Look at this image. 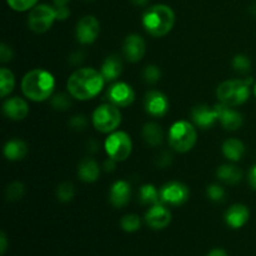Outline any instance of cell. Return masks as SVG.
Here are the masks:
<instances>
[{"label":"cell","instance_id":"cell-1","mask_svg":"<svg viewBox=\"0 0 256 256\" xmlns=\"http://www.w3.org/2000/svg\"><path fill=\"white\" fill-rule=\"evenodd\" d=\"M104 84L105 79L102 72L92 68H82L70 75L66 88L74 99L85 102L96 96L104 88Z\"/></svg>","mask_w":256,"mask_h":256},{"label":"cell","instance_id":"cell-2","mask_svg":"<svg viewBox=\"0 0 256 256\" xmlns=\"http://www.w3.org/2000/svg\"><path fill=\"white\" fill-rule=\"evenodd\" d=\"M54 89V75L44 69L30 70L22 80V94L32 102H45L52 96Z\"/></svg>","mask_w":256,"mask_h":256},{"label":"cell","instance_id":"cell-3","mask_svg":"<svg viewBox=\"0 0 256 256\" xmlns=\"http://www.w3.org/2000/svg\"><path fill=\"white\" fill-rule=\"evenodd\" d=\"M142 22L148 34L154 38H162L172 32L175 24V14L168 5H152L142 14Z\"/></svg>","mask_w":256,"mask_h":256},{"label":"cell","instance_id":"cell-4","mask_svg":"<svg viewBox=\"0 0 256 256\" xmlns=\"http://www.w3.org/2000/svg\"><path fill=\"white\" fill-rule=\"evenodd\" d=\"M252 78L246 80H226L222 82L216 89V96L222 104L228 106H238L249 99Z\"/></svg>","mask_w":256,"mask_h":256},{"label":"cell","instance_id":"cell-5","mask_svg":"<svg viewBox=\"0 0 256 256\" xmlns=\"http://www.w3.org/2000/svg\"><path fill=\"white\" fill-rule=\"evenodd\" d=\"M196 129L185 120L174 122L169 130V144L178 152H190L196 144Z\"/></svg>","mask_w":256,"mask_h":256},{"label":"cell","instance_id":"cell-6","mask_svg":"<svg viewBox=\"0 0 256 256\" xmlns=\"http://www.w3.org/2000/svg\"><path fill=\"white\" fill-rule=\"evenodd\" d=\"M92 120L98 132L102 134H112L122 122V112L119 108L112 102L102 104L94 110Z\"/></svg>","mask_w":256,"mask_h":256},{"label":"cell","instance_id":"cell-7","mask_svg":"<svg viewBox=\"0 0 256 256\" xmlns=\"http://www.w3.org/2000/svg\"><path fill=\"white\" fill-rule=\"evenodd\" d=\"M108 156L115 162H124L132 152V138L125 132H112L104 142Z\"/></svg>","mask_w":256,"mask_h":256},{"label":"cell","instance_id":"cell-8","mask_svg":"<svg viewBox=\"0 0 256 256\" xmlns=\"http://www.w3.org/2000/svg\"><path fill=\"white\" fill-rule=\"evenodd\" d=\"M55 20H56L55 8L46 4H40L32 8L28 16V25L35 34H44L52 26Z\"/></svg>","mask_w":256,"mask_h":256},{"label":"cell","instance_id":"cell-9","mask_svg":"<svg viewBox=\"0 0 256 256\" xmlns=\"http://www.w3.org/2000/svg\"><path fill=\"white\" fill-rule=\"evenodd\" d=\"M100 32V24L92 15H86L78 22L75 29V36L78 42L82 45L92 44Z\"/></svg>","mask_w":256,"mask_h":256},{"label":"cell","instance_id":"cell-10","mask_svg":"<svg viewBox=\"0 0 256 256\" xmlns=\"http://www.w3.org/2000/svg\"><path fill=\"white\" fill-rule=\"evenodd\" d=\"M189 199V189L179 182H170L160 189V200L165 204L179 206Z\"/></svg>","mask_w":256,"mask_h":256},{"label":"cell","instance_id":"cell-11","mask_svg":"<svg viewBox=\"0 0 256 256\" xmlns=\"http://www.w3.org/2000/svg\"><path fill=\"white\" fill-rule=\"evenodd\" d=\"M108 99L118 108H126L134 102V89L124 82H115L108 90Z\"/></svg>","mask_w":256,"mask_h":256},{"label":"cell","instance_id":"cell-12","mask_svg":"<svg viewBox=\"0 0 256 256\" xmlns=\"http://www.w3.org/2000/svg\"><path fill=\"white\" fill-rule=\"evenodd\" d=\"M169 99L162 92L152 90L148 92L144 98L145 112L155 118H162L169 112Z\"/></svg>","mask_w":256,"mask_h":256},{"label":"cell","instance_id":"cell-13","mask_svg":"<svg viewBox=\"0 0 256 256\" xmlns=\"http://www.w3.org/2000/svg\"><path fill=\"white\" fill-rule=\"evenodd\" d=\"M145 222L154 230L165 229L172 222V212L160 202L152 205V208L145 214Z\"/></svg>","mask_w":256,"mask_h":256},{"label":"cell","instance_id":"cell-14","mask_svg":"<svg viewBox=\"0 0 256 256\" xmlns=\"http://www.w3.org/2000/svg\"><path fill=\"white\" fill-rule=\"evenodd\" d=\"M214 108L218 112V120L222 122V128L225 130L234 132V130L239 129L242 122H244L242 115L236 110L232 109V106H228V105L220 102V104L215 105Z\"/></svg>","mask_w":256,"mask_h":256},{"label":"cell","instance_id":"cell-15","mask_svg":"<svg viewBox=\"0 0 256 256\" xmlns=\"http://www.w3.org/2000/svg\"><path fill=\"white\" fill-rule=\"evenodd\" d=\"M146 45H145L144 39L138 34L128 35L125 39L124 45H122V52L124 56L126 58L128 62H138L144 58Z\"/></svg>","mask_w":256,"mask_h":256},{"label":"cell","instance_id":"cell-16","mask_svg":"<svg viewBox=\"0 0 256 256\" xmlns=\"http://www.w3.org/2000/svg\"><path fill=\"white\" fill-rule=\"evenodd\" d=\"M192 119L200 129H209L218 122V112L215 108L208 105H196L192 110Z\"/></svg>","mask_w":256,"mask_h":256},{"label":"cell","instance_id":"cell-17","mask_svg":"<svg viewBox=\"0 0 256 256\" xmlns=\"http://www.w3.org/2000/svg\"><path fill=\"white\" fill-rule=\"evenodd\" d=\"M2 112L5 116L9 119L19 122V120L25 119L29 114V105L24 99L19 96H14L8 99L6 102L2 104Z\"/></svg>","mask_w":256,"mask_h":256},{"label":"cell","instance_id":"cell-18","mask_svg":"<svg viewBox=\"0 0 256 256\" xmlns=\"http://www.w3.org/2000/svg\"><path fill=\"white\" fill-rule=\"evenodd\" d=\"M130 196H132V189H130L129 182L125 180H118L110 188L109 199L112 206H125L130 202Z\"/></svg>","mask_w":256,"mask_h":256},{"label":"cell","instance_id":"cell-19","mask_svg":"<svg viewBox=\"0 0 256 256\" xmlns=\"http://www.w3.org/2000/svg\"><path fill=\"white\" fill-rule=\"evenodd\" d=\"M250 212L245 205L235 204L230 206L225 212V222L232 229H240L248 222Z\"/></svg>","mask_w":256,"mask_h":256},{"label":"cell","instance_id":"cell-20","mask_svg":"<svg viewBox=\"0 0 256 256\" xmlns=\"http://www.w3.org/2000/svg\"><path fill=\"white\" fill-rule=\"evenodd\" d=\"M122 72V62L118 55L112 54L104 60L102 65V74L105 82H114Z\"/></svg>","mask_w":256,"mask_h":256},{"label":"cell","instance_id":"cell-21","mask_svg":"<svg viewBox=\"0 0 256 256\" xmlns=\"http://www.w3.org/2000/svg\"><path fill=\"white\" fill-rule=\"evenodd\" d=\"M78 175L85 182H94L99 179L100 168L92 158H85L80 162L78 168Z\"/></svg>","mask_w":256,"mask_h":256},{"label":"cell","instance_id":"cell-22","mask_svg":"<svg viewBox=\"0 0 256 256\" xmlns=\"http://www.w3.org/2000/svg\"><path fill=\"white\" fill-rule=\"evenodd\" d=\"M28 154V145L24 140L12 139L4 145V156L10 162L22 160Z\"/></svg>","mask_w":256,"mask_h":256},{"label":"cell","instance_id":"cell-23","mask_svg":"<svg viewBox=\"0 0 256 256\" xmlns=\"http://www.w3.org/2000/svg\"><path fill=\"white\" fill-rule=\"evenodd\" d=\"M216 176L218 179L222 180L225 184L235 185L238 182H242V172L236 168L235 165H222V166L218 168L216 170Z\"/></svg>","mask_w":256,"mask_h":256},{"label":"cell","instance_id":"cell-24","mask_svg":"<svg viewBox=\"0 0 256 256\" xmlns=\"http://www.w3.org/2000/svg\"><path fill=\"white\" fill-rule=\"evenodd\" d=\"M222 154L230 162H239L245 152V145L238 139H228L222 144Z\"/></svg>","mask_w":256,"mask_h":256},{"label":"cell","instance_id":"cell-25","mask_svg":"<svg viewBox=\"0 0 256 256\" xmlns=\"http://www.w3.org/2000/svg\"><path fill=\"white\" fill-rule=\"evenodd\" d=\"M142 138H144L145 142L152 146H158L162 142L164 139V132L160 125L156 122H146L142 130Z\"/></svg>","mask_w":256,"mask_h":256},{"label":"cell","instance_id":"cell-26","mask_svg":"<svg viewBox=\"0 0 256 256\" xmlns=\"http://www.w3.org/2000/svg\"><path fill=\"white\" fill-rule=\"evenodd\" d=\"M139 198L140 202L144 205H155L162 202L160 200V192H158L156 188L152 184H145L140 188Z\"/></svg>","mask_w":256,"mask_h":256},{"label":"cell","instance_id":"cell-27","mask_svg":"<svg viewBox=\"0 0 256 256\" xmlns=\"http://www.w3.org/2000/svg\"><path fill=\"white\" fill-rule=\"evenodd\" d=\"M15 76L8 68L0 69V96L5 98L14 90Z\"/></svg>","mask_w":256,"mask_h":256},{"label":"cell","instance_id":"cell-28","mask_svg":"<svg viewBox=\"0 0 256 256\" xmlns=\"http://www.w3.org/2000/svg\"><path fill=\"white\" fill-rule=\"evenodd\" d=\"M120 226H122V229L124 232H135L142 226V220H140V218L138 215L128 214L122 218V220H120Z\"/></svg>","mask_w":256,"mask_h":256},{"label":"cell","instance_id":"cell-29","mask_svg":"<svg viewBox=\"0 0 256 256\" xmlns=\"http://www.w3.org/2000/svg\"><path fill=\"white\" fill-rule=\"evenodd\" d=\"M25 194V188L22 182H12L10 185H8V188L5 189V198H6L8 202H18V200L22 199Z\"/></svg>","mask_w":256,"mask_h":256},{"label":"cell","instance_id":"cell-30","mask_svg":"<svg viewBox=\"0 0 256 256\" xmlns=\"http://www.w3.org/2000/svg\"><path fill=\"white\" fill-rule=\"evenodd\" d=\"M75 195V188L72 182H65L58 186L56 189V198L59 202H68L70 200H72Z\"/></svg>","mask_w":256,"mask_h":256},{"label":"cell","instance_id":"cell-31","mask_svg":"<svg viewBox=\"0 0 256 256\" xmlns=\"http://www.w3.org/2000/svg\"><path fill=\"white\" fill-rule=\"evenodd\" d=\"M142 78L148 84H156L162 78V72L156 65H148L142 72Z\"/></svg>","mask_w":256,"mask_h":256},{"label":"cell","instance_id":"cell-32","mask_svg":"<svg viewBox=\"0 0 256 256\" xmlns=\"http://www.w3.org/2000/svg\"><path fill=\"white\" fill-rule=\"evenodd\" d=\"M50 102H52V109L58 110V112H65L72 106V102L66 94H56L55 96H52Z\"/></svg>","mask_w":256,"mask_h":256},{"label":"cell","instance_id":"cell-33","mask_svg":"<svg viewBox=\"0 0 256 256\" xmlns=\"http://www.w3.org/2000/svg\"><path fill=\"white\" fill-rule=\"evenodd\" d=\"M232 68L238 72H248L252 69V62H250V59L246 55L239 54L232 59Z\"/></svg>","mask_w":256,"mask_h":256},{"label":"cell","instance_id":"cell-34","mask_svg":"<svg viewBox=\"0 0 256 256\" xmlns=\"http://www.w3.org/2000/svg\"><path fill=\"white\" fill-rule=\"evenodd\" d=\"M6 2L15 12H26L36 6L38 0H6Z\"/></svg>","mask_w":256,"mask_h":256},{"label":"cell","instance_id":"cell-35","mask_svg":"<svg viewBox=\"0 0 256 256\" xmlns=\"http://www.w3.org/2000/svg\"><path fill=\"white\" fill-rule=\"evenodd\" d=\"M206 195L210 200H212V202H222V200H224L225 192H224V189L220 186V185L212 184V185H209V186H208Z\"/></svg>","mask_w":256,"mask_h":256},{"label":"cell","instance_id":"cell-36","mask_svg":"<svg viewBox=\"0 0 256 256\" xmlns=\"http://www.w3.org/2000/svg\"><path fill=\"white\" fill-rule=\"evenodd\" d=\"M88 120L84 115H74L72 119L69 120V126L70 129L75 130V132H80L86 128Z\"/></svg>","mask_w":256,"mask_h":256},{"label":"cell","instance_id":"cell-37","mask_svg":"<svg viewBox=\"0 0 256 256\" xmlns=\"http://www.w3.org/2000/svg\"><path fill=\"white\" fill-rule=\"evenodd\" d=\"M12 59V50L10 49V46H8L6 44L2 42L0 45V60L2 62H8Z\"/></svg>","mask_w":256,"mask_h":256},{"label":"cell","instance_id":"cell-38","mask_svg":"<svg viewBox=\"0 0 256 256\" xmlns=\"http://www.w3.org/2000/svg\"><path fill=\"white\" fill-rule=\"evenodd\" d=\"M55 12H56V20H66L70 15V10L68 9V6L55 8Z\"/></svg>","mask_w":256,"mask_h":256},{"label":"cell","instance_id":"cell-39","mask_svg":"<svg viewBox=\"0 0 256 256\" xmlns=\"http://www.w3.org/2000/svg\"><path fill=\"white\" fill-rule=\"evenodd\" d=\"M6 246H8L6 235H5L4 232H2V234H0V254L2 255L5 254V252H6Z\"/></svg>","mask_w":256,"mask_h":256},{"label":"cell","instance_id":"cell-40","mask_svg":"<svg viewBox=\"0 0 256 256\" xmlns=\"http://www.w3.org/2000/svg\"><path fill=\"white\" fill-rule=\"evenodd\" d=\"M249 184L252 189L256 190V165H254L249 172Z\"/></svg>","mask_w":256,"mask_h":256},{"label":"cell","instance_id":"cell-41","mask_svg":"<svg viewBox=\"0 0 256 256\" xmlns=\"http://www.w3.org/2000/svg\"><path fill=\"white\" fill-rule=\"evenodd\" d=\"M82 60H84V54H82V52H74V54H72V56H70V62H72V64H74V65L80 64Z\"/></svg>","mask_w":256,"mask_h":256},{"label":"cell","instance_id":"cell-42","mask_svg":"<svg viewBox=\"0 0 256 256\" xmlns=\"http://www.w3.org/2000/svg\"><path fill=\"white\" fill-rule=\"evenodd\" d=\"M170 162H172V155L168 154V152H164V154H162V156L160 158L159 165L160 166H166V165H169Z\"/></svg>","mask_w":256,"mask_h":256},{"label":"cell","instance_id":"cell-43","mask_svg":"<svg viewBox=\"0 0 256 256\" xmlns=\"http://www.w3.org/2000/svg\"><path fill=\"white\" fill-rule=\"evenodd\" d=\"M115 160L112 159V158H109V159L106 160V162H104V169L105 172H112V170L115 169Z\"/></svg>","mask_w":256,"mask_h":256},{"label":"cell","instance_id":"cell-44","mask_svg":"<svg viewBox=\"0 0 256 256\" xmlns=\"http://www.w3.org/2000/svg\"><path fill=\"white\" fill-rule=\"evenodd\" d=\"M206 256H229V255H228V252H225L224 249L216 248V249H212V252H209V254Z\"/></svg>","mask_w":256,"mask_h":256},{"label":"cell","instance_id":"cell-45","mask_svg":"<svg viewBox=\"0 0 256 256\" xmlns=\"http://www.w3.org/2000/svg\"><path fill=\"white\" fill-rule=\"evenodd\" d=\"M88 150H89V152H98V148H99V144H98L96 142H94V140H90V142L89 144H88Z\"/></svg>","mask_w":256,"mask_h":256},{"label":"cell","instance_id":"cell-46","mask_svg":"<svg viewBox=\"0 0 256 256\" xmlns=\"http://www.w3.org/2000/svg\"><path fill=\"white\" fill-rule=\"evenodd\" d=\"M69 0H54V5L55 8H62V6H66Z\"/></svg>","mask_w":256,"mask_h":256},{"label":"cell","instance_id":"cell-47","mask_svg":"<svg viewBox=\"0 0 256 256\" xmlns=\"http://www.w3.org/2000/svg\"><path fill=\"white\" fill-rule=\"evenodd\" d=\"M132 4L138 5V6H144V5L148 4V2H149V0H132Z\"/></svg>","mask_w":256,"mask_h":256},{"label":"cell","instance_id":"cell-48","mask_svg":"<svg viewBox=\"0 0 256 256\" xmlns=\"http://www.w3.org/2000/svg\"><path fill=\"white\" fill-rule=\"evenodd\" d=\"M254 94H255V96H256V82H255V86H254Z\"/></svg>","mask_w":256,"mask_h":256}]
</instances>
